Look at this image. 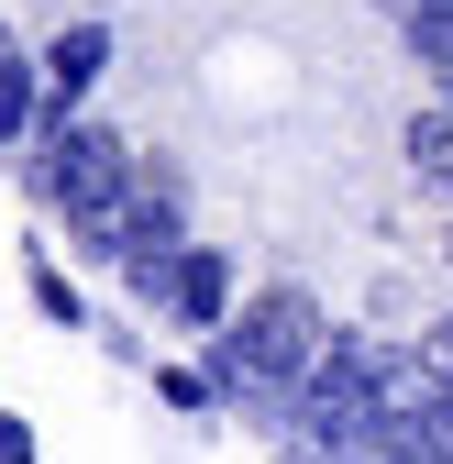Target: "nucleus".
Returning <instances> with one entry per match:
<instances>
[{"mask_svg":"<svg viewBox=\"0 0 453 464\" xmlns=\"http://www.w3.org/2000/svg\"><path fill=\"white\" fill-rule=\"evenodd\" d=\"M166 310H178V321H221V310H233V266H221V255H178V276H166Z\"/></svg>","mask_w":453,"mask_h":464,"instance_id":"nucleus-4","label":"nucleus"},{"mask_svg":"<svg viewBox=\"0 0 453 464\" xmlns=\"http://www.w3.org/2000/svg\"><path fill=\"white\" fill-rule=\"evenodd\" d=\"M0 464H34V431H23L12 410H0Z\"/></svg>","mask_w":453,"mask_h":464,"instance_id":"nucleus-9","label":"nucleus"},{"mask_svg":"<svg viewBox=\"0 0 453 464\" xmlns=\"http://www.w3.org/2000/svg\"><path fill=\"white\" fill-rule=\"evenodd\" d=\"M34 122H44V89H34L23 55H0V144H23Z\"/></svg>","mask_w":453,"mask_h":464,"instance_id":"nucleus-5","label":"nucleus"},{"mask_svg":"<svg viewBox=\"0 0 453 464\" xmlns=\"http://www.w3.org/2000/svg\"><path fill=\"white\" fill-rule=\"evenodd\" d=\"M100 67H111V23H67V34H55V55H44V122H55Z\"/></svg>","mask_w":453,"mask_h":464,"instance_id":"nucleus-3","label":"nucleus"},{"mask_svg":"<svg viewBox=\"0 0 453 464\" xmlns=\"http://www.w3.org/2000/svg\"><path fill=\"white\" fill-rule=\"evenodd\" d=\"M410 166L453 188V111H420V122H410Z\"/></svg>","mask_w":453,"mask_h":464,"instance_id":"nucleus-6","label":"nucleus"},{"mask_svg":"<svg viewBox=\"0 0 453 464\" xmlns=\"http://www.w3.org/2000/svg\"><path fill=\"white\" fill-rule=\"evenodd\" d=\"M34 310H44L55 332H78V321H89V299H78V287L55 276V266H34Z\"/></svg>","mask_w":453,"mask_h":464,"instance_id":"nucleus-7","label":"nucleus"},{"mask_svg":"<svg viewBox=\"0 0 453 464\" xmlns=\"http://www.w3.org/2000/svg\"><path fill=\"white\" fill-rule=\"evenodd\" d=\"M155 398H166V410H210V365H155Z\"/></svg>","mask_w":453,"mask_h":464,"instance_id":"nucleus-8","label":"nucleus"},{"mask_svg":"<svg viewBox=\"0 0 453 464\" xmlns=\"http://www.w3.org/2000/svg\"><path fill=\"white\" fill-rule=\"evenodd\" d=\"M321 310L299 299V287H265V299L244 310V321H221V343H210V387L221 398H255V410H288V398L310 387V365H321Z\"/></svg>","mask_w":453,"mask_h":464,"instance_id":"nucleus-1","label":"nucleus"},{"mask_svg":"<svg viewBox=\"0 0 453 464\" xmlns=\"http://www.w3.org/2000/svg\"><path fill=\"white\" fill-rule=\"evenodd\" d=\"M34 199L67 221V232L122 221V199H133V155H122V133H100V122H78V111H55V122H44V155H34Z\"/></svg>","mask_w":453,"mask_h":464,"instance_id":"nucleus-2","label":"nucleus"}]
</instances>
